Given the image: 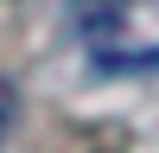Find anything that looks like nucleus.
<instances>
[{"mask_svg": "<svg viewBox=\"0 0 159 153\" xmlns=\"http://www.w3.org/2000/svg\"><path fill=\"white\" fill-rule=\"evenodd\" d=\"M13 121H19V102H13V83H0V147H7Z\"/></svg>", "mask_w": 159, "mask_h": 153, "instance_id": "f03ea898", "label": "nucleus"}, {"mask_svg": "<svg viewBox=\"0 0 159 153\" xmlns=\"http://www.w3.org/2000/svg\"><path fill=\"white\" fill-rule=\"evenodd\" d=\"M127 7H134V0H70V19H76V32H89V38H115L121 19H127Z\"/></svg>", "mask_w": 159, "mask_h": 153, "instance_id": "f257e3e1", "label": "nucleus"}]
</instances>
